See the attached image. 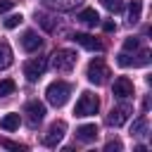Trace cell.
<instances>
[{"label": "cell", "mask_w": 152, "mask_h": 152, "mask_svg": "<svg viewBox=\"0 0 152 152\" xmlns=\"http://www.w3.org/2000/svg\"><path fill=\"white\" fill-rule=\"evenodd\" d=\"M69 95H71V86L66 81H52L45 88V97H48V102L52 107H64L66 100H69Z\"/></svg>", "instance_id": "1"}, {"label": "cell", "mask_w": 152, "mask_h": 152, "mask_svg": "<svg viewBox=\"0 0 152 152\" xmlns=\"http://www.w3.org/2000/svg\"><path fill=\"white\" fill-rule=\"evenodd\" d=\"M86 76H88V81H90V83H95V86H104V83L109 81L112 71H109V66H107L100 57H95V59H90Z\"/></svg>", "instance_id": "2"}, {"label": "cell", "mask_w": 152, "mask_h": 152, "mask_svg": "<svg viewBox=\"0 0 152 152\" xmlns=\"http://www.w3.org/2000/svg\"><path fill=\"white\" fill-rule=\"evenodd\" d=\"M97 109H100L97 95H93V93H81L76 107H74V114H76V116H90V114H97Z\"/></svg>", "instance_id": "3"}, {"label": "cell", "mask_w": 152, "mask_h": 152, "mask_svg": "<svg viewBox=\"0 0 152 152\" xmlns=\"http://www.w3.org/2000/svg\"><path fill=\"white\" fill-rule=\"evenodd\" d=\"M76 52L74 50H66V48H62V50H57L55 55H52V66H55V71H71L74 66H76Z\"/></svg>", "instance_id": "4"}, {"label": "cell", "mask_w": 152, "mask_h": 152, "mask_svg": "<svg viewBox=\"0 0 152 152\" xmlns=\"http://www.w3.org/2000/svg\"><path fill=\"white\" fill-rule=\"evenodd\" d=\"M45 69H48V59H45V57H31V59L24 64V76H26V81L36 83V81L45 74Z\"/></svg>", "instance_id": "5"}, {"label": "cell", "mask_w": 152, "mask_h": 152, "mask_svg": "<svg viewBox=\"0 0 152 152\" xmlns=\"http://www.w3.org/2000/svg\"><path fill=\"white\" fill-rule=\"evenodd\" d=\"M119 66H147L150 64V52L147 50H140L138 55H128V52H121L116 57Z\"/></svg>", "instance_id": "6"}, {"label": "cell", "mask_w": 152, "mask_h": 152, "mask_svg": "<svg viewBox=\"0 0 152 152\" xmlns=\"http://www.w3.org/2000/svg\"><path fill=\"white\" fill-rule=\"evenodd\" d=\"M131 112H133V107H131V104H119V107H114V109L109 112L107 124H109V126H114V128H119V126H124V124L128 121Z\"/></svg>", "instance_id": "7"}, {"label": "cell", "mask_w": 152, "mask_h": 152, "mask_svg": "<svg viewBox=\"0 0 152 152\" xmlns=\"http://www.w3.org/2000/svg\"><path fill=\"white\" fill-rule=\"evenodd\" d=\"M64 131H66V124H64V121H55V124L48 128V133L43 135V142H45L48 147H57V142L64 138Z\"/></svg>", "instance_id": "8"}, {"label": "cell", "mask_w": 152, "mask_h": 152, "mask_svg": "<svg viewBox=\"0 0 152 152\" xmlns=\"http://www.w3.org/2000/svg\"><path fill=\"white\" fill-rule=\"evenodd\" d=\"M24 114L28 116V124H31V126H36V124H40V121H43V116H45V104H43V102H38V100H31V102H26Z\"/></svg>", "instance_id": "9"}, {"label": "cell", "mask_w": 152, "mask_h": 152, "mask_svg": "<svg viewBox=\"0 0 152 152\" xmlns=\"http://www.w3.org/2000/svg\"><path fill=\"white\" fill-rule=\"evenodd\" d=\"M71 40H74L76 45H81V48L90 50V52H100V50H102V43H100L95 36H90V33H74V36H71Z\"/></svg>", "instance_id": "10"}, {"label": "cell", "mask_w": 152, "mask_h": 152, "mask_svg": "<svg viewBox=\"0 0 152 152\" xmlns=\"http://www.w3.org/2000/svg\"><path fill=\"white\" fill-rule=\"evenodd\" d=\"M112 93H114V97H119V100H126V97H131V95H133V81H131L128 76H119V78L114 81V88H112Z\"/></svg>", "instance_id": "11"}, {"label": "cell", "mask_w": 152, "mask_h": 152, "mask_svg": "<svg viewBox=\"0 0 152 152\" xmlns=\"http://www.w3.org/2000/svg\"><path fill=\"white\" fill-rule=\"evenodd\" d=\"M19 40H21V48H24L26 52H36V50L43 48V38H40L36 31H24V36H21Z\"/></svg>", "instance_id": "12"}, {"label": "cell", "mask_w": 152, "mask_h": 152, "mask_svg": "<svg viewBox=\"0 0 152 152\" xmlns=\"http://www.w3.org/2000/svg\"><path fill=\"white\" fill-rule=\"evenodd\" d=\"M97 126L95 124H83V126H78L76 128V138L81 140V142H93L95 138H97Z\"/></svg>", "instance_id": "13"}, {"label": "cell", "mask_w": 152, "mask_h": 152, "mask_svg": "<svg viewBox=\"0 0 152 152\" xmlns=\"http://www.w3.org/2000/svg\"><path fill=\"white\" fill-rule=\"evenodd\" d=\"M140 14H142V0H131L128 2V24L131 26H135L138 21H140Z\"/></svg>", "instance_id": "14"}, {"label": "cell", "mask_w": 152, "mask_h": 152, "mask_svg": "<svg viewBox=\"0 0 152 152\" xmlns=\"http://www.w3.org/2000/svg\"><path fill=\"white\" fill-rule=\"evenodd\" d=\"M19 124H21V119H19V114H5L2 119H0V128L2 131H17L19 128Z\"/></svg>", "instance_id": "15"}, {"label": "cell", "mask_w": 152, "mask_h": 152, "mask_svg": "<svg viewBox=\"0 0 152 152\" xmlns=\"http://www.w3.org/2000/svg\"><path fill=\"white\" fill-rule=\"evenodd\" d=\"M52 10H59V12H69V10H74L76 5H81L83 0H45Z\"/></svg>", "instance_id": "16"}, {"label": "cell", "mask_w": 152, "mask_h": 152, "mask_svg": "<svg viewBox=\"0 0 152 152\" xmlns=\"http://www.w3.org/2000/svg\"><path fill=\"white\" fill-rule=\"evenodd\" d=\"M78 19L86 24V26H97L100 24V14L93 10V7H88V10H83L81 14H78Z\"/></svg>", "instance_id": "17"}, {"label": "cell", "mask_w": 152, "mask_h": 152, "mask_svg": "<svg viewBox=\"0 0 152 152\" xmlns=\"http://www.w3.org/2000/svg\"><path fill=\"white\" fill-rule=\"evenodd\" d=\"M12 59H14V55H12L10 45L7 43H0V69H7L12 64Z\"/></svg>", "instance_id": "18"}, {"label": "cell", "mask_w": 152, "mask_h": 152, "mask_svg": "<svg viewBox=\"0 0 152 152\" xmlns=\"http://www.w3.org/2000/svg\"><path fill=\"white\" fill-rule=\"evenodd\" d=\"M145 131H147V119L145 116L135 119L133 126H131V135H145Z\"/></svg>", "instance_id": "19"}, {"label": "cell", "mask_w": 152, "mask_h": 152, "mask_svg": "<svg viewBox=\"0 0 152 152\" xmlns=\"http://www.w3.org/2000/svg\"><path fill=\"white\" fill-rule=\"evenodd\" d=\"M36 19H38V24H40L45 31H55V21H52V17H48V14H43V12H36Z\"/></svg>", "instance_id": "20"}, {"label": "cell", "mask_w": 152, "mask_h": 152, "mask_svg": "<svg viewBox=\"0 0 152 152\" xmlns=\"http://www.w3.org/2000/svg\"><path fill=\"white\" fill-rule=\"evenodd\" d=\"M14 88H17V86H14V81H12V78H2V81H0V97L12 95V93H14Z\"/></svg>", "instance_id": "21"}, {"label": "cell", "mask_w": 152, "mask_h": 152, "mask_svg": "<svg viewBox=\"0 0 152 152\" xmlns=\"http://www.w3.org/2000/svg\"><path fill=\"white\" fill-rule=\"evenodd\" d=\"M21 21H24L21 12H19V14H10V17L5 19V28H17V26H19Z\"/></svg>", "instance_id": "22"}, {"label": "cell", "mask_w": 152, "mask_h": 152, "mask_svg": "<svg viewBox=\"0 0 152 152\" xmlns=\"http://www.w3.org/2000/svg\"><path fill=\"white\" fill-rule=\"evenodd\" d=\"M131 50H140V38L131 36V38L124 40V52H131Z\"/></svg>", "instance_id": "23"}, {"label": "cell", "mask_w": 152, "mask_h": 152, "mask_svg": "<svg viewBox=\"0 0 152 152\" xmlns=\"http://www.w3.org/2000/svg\"><path fill=\"white\" fill-rule=\"evenodd\" d=\"M100 2H102L109 12H119V10L124 7V2H121V0H100Z\"/></svg>", "instance_id": "24"}, {"label": "cell", "mask_w": 152, "mask_h": 152, "mask_svg": "<svg viewBox=\"0 0 152 152\" xmlns=\"http://www.w3.org/2000/svg\"><path fill=\"white\" fill-rule=\"evenodd\" d=\"M0 145H2V147H7V150H24L19 142H12V140H7V138H0Z\"/></svg>", "instance_id": "25"}, {"label": "cell", "mask_w": 152, "mask_h": 152, "mask_svg": "<svg viewBox=\"0 0 152 152\" xmlns=\"http://www.w3.org/2000/svg\"><path fill=\"white\" fill-rule=\"evenodd\" d=\"M14 7V0H0V14H5V12H10Z\"/></svg>", "instance_id": "26"}, {"label": "cell", "mask_w": 152, "mask_h": 152, "mask_svg": "<svg viewBox=\"0 0 152 152\" xmlns=\"http://www.w3.org/2000/svg\"><path fill=\"white\" fill-rule=\"evenodd\" d=\"M104 150H107V152H114V150L119 152V150H121V142H119V140H109V142L104 145Z\"/></svg>", "instance_id": "27"}, {"label": "cell", "mask_w": 152, "mask_h": 152, "mask_svg": "<svg viewBox=\"0 0 152 152\" xmlns=\"http://www.w3.org/2000/svg\"><path fill=\"white\" fill-rule=\"evenodd\" d=\"M102 28H104L107 33H112V31L116 28V24H114V21H104V24H102Z\"/></svg>", "instance_id": "28"}]
</instances>
